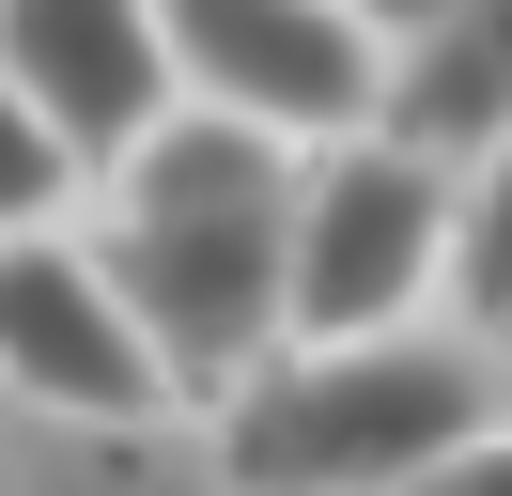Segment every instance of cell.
Listing matches in <instances>:
<instances>
[{
  "label": "cell",
  "mask_w": 512,
  "mask_h": 496,
  "mask_svg": "<svg viewBox=\"0 0 512 496\" xmlns=\"http://www.w3.org/2000/svg\"><path fill=\"white\" fill-rule=\"evenodd\" d=\"M404 496H512V419H497V434H466L450 465H419Z\"/></svg>",
  "instance_id": "cell-10"
},
{
  "label": "cell",
  "mask_w": 512,
  "mask_h": 496,
  "mask_svg": "<svg viewBox=\"0 0 512 496\" xmlns=\"http://www.w3.org/2000/svg\"><path fill=\"white\" fill-rule=\"evenodd\" d=\"M0 388L32 403V419H78V434H156L171 388L140 357L125 295H109L94 233H32L0 248Z\"/></svg>",
  "instance_id": "cell-5"
},
{
  "label": "cell",
  "mask_w": 512,
  "mask_h": 496,
  "mask_svg": "<svg viewBox=\"0 0 512 496\" xmlns=\"http://www.w3.org/2000/svg\"><path fill=\"white\" fill-rule=\"evenodd\" d=\"M0 93L78 155H140L171 124V47H156V0H0Z\"/></svg>",
  "instance_id": "cell-6"
},
{
  "label": "cell",
  "mask_w": 512,
  "mask_h": 496,
  "mask_svg": "<svg viewBox=\"0 0 512 496\" xmlns=\"http://www.w3.org/2000/svg\"><path fill=\"white\" fill-rule=\"evenodd\" d=\"M450 295V171L373 140L295 155V217H280V341H388L435 326Z\"/></svg>",
  "instance_id": "cell-3"
},
{
  "label": "cell",
  "mask_w": 512,
  "mask_h": 496,
  "mask_svg": "<svg viewBox=\"0 0 512 496\" xmlns=\"http://www.w3.org/2000/svg\"><path fill=\"white\" fill-rule=\"evenodd\" d=\"M0 496H16V465H0Z\"/></svg>",
  "instance_id": "cell-12"
},
{
  "label": "cell",
  "mask_w": 512,
  "mask_h": 496,
  "mask_svg": "<svg viewBox=\"0 0 512 496\" xmlns=\"http://www.w3.org/2000/svg\"><path fill=\"white\" fill-rule=\"evenodd\" d=\"M497 124H512V0H466V16H435L388 62V140L435 155V171H466Z\"/></svg>",
  "instance_id": "cell-7"
},
{
  "label": "cell",
  "mask_w": 512,
  "mask_h": 496,
  "mask_svg": "<svg viewBox=\"0 0 512 496\" xmlns=\"http://www.w3.org/2000/svg\"><path fill=\"white\" fill-rule=\"evenodd\" d=\"M156 47H171V109H218L280 155L388 124V47L357 31V0H156Z\"/></svg>",
  "instance_id": "cell-4"
},
{
  "label": "cell",
  "mask_w": 512,
  "mask_h": 496,
  "mask_svg": "<svg viewBox=\"0 0 512 496\" xmlns=\"http://www.w3.org/2000/svg\"><path fill=\"white\" fill-rule=\"evenodd\" d=\"M497 341L481 326H388V341H280L218 403L233 496H404L466 434H497Z\"/></svg>",
  "instance_id": "cell-2"
},
{
  "label": "cell",
  "mask_w": 512,
  "mask_h": 496,
  "mask_svg": "<svg viewBox=\"0 0 512 496\" xmlns=\"http://www.w3.org/2000/svg\"><path fill=\"white\" fill-rule=\"evenodd\" d=\"M280 217H295V155L249 140L218 109H171L140 155L94 171V264L125 295L140 357H156L171 419H218L264 357H280Z\"/></svg>",
  "instance_id": "cell-1"
},
{
  "label": "cell",
  "mask_w": 512,
  "mask_h": 496,
  "mask_svg": "<svg viewBox=\"0 0 512 496\" xmlns=\"http://www.w3.org/2000/svg\"><path fill=\"white\" fill-rule=\"evenodd\" d=\"M435 16H466V0H357V31H373L388 62H404V47H419V31H435Z\"/></svg>",
  "instance_id": "cell-11"
},
{
  "label": "cell",
  "mask_w": 512,
  "mask_h": 496,
  "mask_svg": "<svg viewBox=\"0 0 512 496\" xmlns=\"http://www.w3.org/2000/svg\"><path fill=\"white\" fill-rule=\"evenodd\" d=\"M450 310H466L481 341L512 326V124L450 171Z\"/></svg>",
  "instance_id": "cell-8"
},
{
  "label": "cell",
  "mask_w": 512,
  "mask_h": 496,
  "mask_svg": "<svg viewBox=\"0 0 512 496\" xmlns=\"http://www.w3.org/2000/svg\"><path fill=\"white\" fill-rule=\"evenodd\" d=\"M78 202H94V171H78L63 140H47L16 93H0V248H32V233H78Z\"/></svg>",
  "instance_id": "cell-9"
},
{
  "label": "cell",
  "mask_w": 512,
  "mask_h": 496,
  "mask_svg": "<svg viewBox=\"0 0 512 496\" xmlns=\"http://www.w3.org/2000/svg\"><path fill=\"white\" fill-rule=\"evenodd\" d=\"M497 357H512V326H497Z\"/></svg>",
  "instance_id": "cell-13"
}]
</instances>
